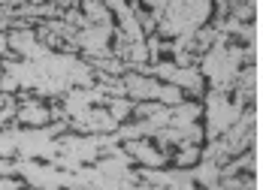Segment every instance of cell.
I'll use <instances>...</instances> for the list:
<instances>
[{
  "label": "cell",
  "mask_w": 263,
  "mask_h": 190,
  "mask_svg": "<svg viewBox=\"0 0 263 190\" xmlns=\"http://www.w3.org/2000/svg\"><path fill=\"white\" fill-rule=\"evenodd\" d=\"M200 160H203V151H200L197 145H187V148H179V154L173 157V163H176L179 169H187V166H197Z\"/></svg>",
  "instance_id": "2e32d148"
},
{
  "label": "cell",
  "mask_w": 263,
  "mask_h": 190,
  "mask_svg": "<svg viewBox=\"0 0 263 190\" xmlns=\"http://www.w3.org/2000/svg\"><path fill=\"white\" fill-rule=\"evenodd\" d=\"M121 81H124V97H130V100H136V103H142V100L163 103V106H179V103H184V91L182 88L166 85V81H160V79H152V76H142V73H124Z\"/></svg>",
  "instance_id": "277c9868"
},
{
  "label": "cell",
  "mask_w": 263,
  "mask_h": 190,
  "mask_svg": "<svg viewBox=\"0 0 263 190\" xmlns=\"http://www.w3.org/2000/svg\"><path fill=\"white\" fill-rule=\"evenodd\" d=\"M254 81H257V70H254V67H245V70H239V79H236V85H233L239 106L254 100Z\"/></svg>",
  "instance_id": "7c38bea8"
},
{
  "label": "cell",
  "mask_w": 263,
  "mask_h": 190,
  "mask_svg": "<svg viewBox=\"0 0 263 190\" xmlns=\"http://www.w3.org/2000/svg\"><path fill=\"white\" fill-rule=\"evenodd\" d=\"M18 0H0V6H15Z\"/></svg>",
  "instance_id": "44dd1931"
},
{
  "label": "cell",
  "mask_w": 263,
  "mask_h": 190,
  "mask_svg": "<svg viewBox=\"0 0 263 190\" xmlns=\"http://www.w3.org/2000/svg\"><path fill=\"white\" fill-rule=\"evenodd\" d=\"M15 115H18V100H15V97H9V100L0 106V130H3V127H9V124L15 121Z\"/></svg>",
  "instance_id": "ac0fdd59"
},
{
  "label": "cell",
  "mask_w": 263,
  "mask_h": 190,
  "mask_svg": "<svg viewBox=\"0 0 263 190\" xmlns=\"http://www.w3.org/2000/svg\"><path fill=\"white\" fill-rule=\"evenodd\" d=\"M115 36V27L112 25H88L76 30V36L70 39V46L76 49H85L91 57H109L112 49H109V39Z\"/></svg>",
  "instance_id": "ba28073f"
},
{
  "label": "cell",
  "mask_w": 263,
  "mask_h": 190,
  "mask_svg": "<svg viewBox=\"0 0 263 190\" xmlns=\"http://www.w3.org/2000/svg\"><path fill=\"white\" fill-rule=\"evenodd\" d=\"M203 115H206V136L218 139V136H224L242 118V106H239L236 100H230L224 91H212L209 97H206Z\"/></svg>",
  "instance_id": "8992f818"
},
{
  "label": "cell",
  "mask_w": 263,
  "mask_h": 190,
  "mask_svg": "<svg viewBox=\"0 0 263 190\" xmlns=\"http://www.w3.org/2000/svg\"><path fill=\"white\" fill-rule=\"evenodd\" d=\"M239 64H242V46H236L227 33H218L215 46L200 60V73L203 79L212 81V91L230 94L239 79Z\"/></svg>",
  "instance_id": "7a4b0ae2"
},
{
  "label": "cell",
  "mask_w": 263,
  "mask_h": 190,
  "mask_svg": "<svg viewBox=\"0 0 263 190\" xmlns=\"http://www.w3.org/2000/svg\"><path fill=\"white\" fill-rule=\"evenodd\" d=\"M212 12V0H170L158 18V33L166 39H191L206 25Z\"/></svg>",
  "instance_id": "3957f363"
},
{
  "label": "cell",
  "mask_w": 263,
  "mask_h": 190,
  "mask_svg": "<svg viewBox=\"0 0 263 190\" xmlns=\"http://www.w3.org/2000/svg\"><path fill=\"white\" fill-rule=\"evenodd\" d=\"M67 124L76 130V133H88V136H106L115 133L121 124L106 112V106H79L73 112H67Z\"/></svg>",
  "instance_id": "52a82bcc"
},
{
  "label": "cell",
  "mask_w": 263,
  "mask_h": 190,
  "mask_svg": "<svg viewBox=\"0 0 263 190\" xmlns=\"http://www.w3.org/2000/svg\"><path fill=\"white\" fill-rule=\"evenodd\" d=\"M124 151L130 154L133 163H139L142 169H158V166H166V154L163 151H158L152 142H145V139H127L124 142Z\"/></svg>",
  "instance_id": "30bf717a"
},
{
  "label": "cell",
  "mask_w": 263,
  "mask_h": 190,
  "mask_svg": "<svg viewBox=\"0 0 263 190\" xmlns=\"http://www.w3.org/2000/svg\"><path fill=\"white\" fill-rule=\"evenodd\" d=\"M6 39H9V52H15L22 60H36V57L49 54V49L43 46V39L36 36L33 27H15L6 33Z\"/></svg>",
  "instance_id": "9c48e42d"
},
{
  "label": "cell",
  "mask_w": 263,
  "mask_h": 190,
  "mask_svg": "<svg viewBox=\"0 0 263 190\" xmlns=\"http://www.w3.org/2000/svg\"><path fill=\"white\" fill-rule=\"evenodd\" d=\"M230 18H236V22H248L251 25V18H254V0H230Z\"/></svg>",
  "instance_id": "9a60e30c"
},
{
  "label": "cell",
  "mask_w": 263,
  "mask_h": 190,
  "mask_svg": "<svg viewBox=\"0 0 263 190\" xmlns=\"http://www.w3.org/2000/svg\"><path fill=\"white\" fill-rule=\"evenodd\" d=\"M139 73L166 81V85H176V88H182L184 94H194V97H203V91H206V79H203L200 70H194V67H179V64H173V60H155L152 67H142Z\"/></svg>",
  "instance_id": "5b68a950"
},
{
  "label": "cell",
  "mask_w": 263,
  "mask_h": 190,
  "mask_svg": "<svg viewBox=\"0 0 263 190\" xmlns=\"http://www.w3.org/2000/svg\"><path fill=\"white\" fill-rule=\"evenodd\" d=\"M133 106H136V100H130V97H112V100L106 103V112L121 124V121H127L133 115Z\"/></svg>",
  "instance_id": "5bb4252c"
},
{
  "label": "cell",
  "mask_w": 263,
  "mask_h": 190,
  "mask_svg": "<svg viewBox=\"0 0 263 190\" xmlns=\"http://www.w3.org/2000/svg\"><path fill=\"white\" fill-rule=\"evenodd\" d=\"M3 73H9L18 81V88H30L36 94H49V97H64L73 88H91L94 73L91 64H82L79 57L70 54H43L36 60H3L0 64Z\"/></svg>",
  "instance_id": "6da1fadb"
},
{
  "label": "cell",
  "mask_w": 263,
  "mask_h": 190,
  "mask_svg": "<svg viewBox=\"0 0 263 190\" xmlns=\"http://www.w3.org/2000/svg\"><path fill=\"white\" fill-rule=\"evenodd\" d=\"M12 154H18V136H15V130L3 127L0 130V157H12Z\"/></svg>",
  "instance_id": "e0dca14e"
},
{
  "label": "cell",
  "mask_w": 263,
  "mask_h": 190,
  "mask_svg": "<svg viewBox=\"0 0 263 190\" xmlns=\"http://www.w3.org/2000/svg\"><path fill=\"white\" fill-rule=\"evenodd\" d=\"M18 175V163L9 157H0V178H15Z\"/></svg>",
  "instance_id": "d6986e66"
},
{
  "label": "cell",
  "mask_w": 263,
  "mask_h": 190,
  "mask_svg": "<svg viewBox=\"0 0 263 190\" xmlns=\"http://www.w3.org/2000/svg\"><path fill=\"white\" fill-rule=\"evenodd\" d=\"M136 3H139V0H136ZM142 3H145V6H148L155 15H160V12L166 9V3H170V0H142Z\"/></svg>",
  "instance_id": "ffe728a7"
},
{
  "label": "cell",
  "mask_w": 263,
  "mask_h": 190,
  "mask_svg": "<svg viewBox=\"0 0 263 190\" xmlns=\"http://www.w3.org/2000/svg\"><path fill=\"white\" fill-rule=\"evenodd\" d=\"M52 121V112L46 103H36L30 94L25 100H18V115H15V124H25V127H46Z\"/></svg>",
  "instance_id": "8fae6325"
},
{
  "label": "cell",
  "mask_w": 263,
  "mask_h": 190,
  "mask_svg": "<svg viewBox=\"0 0 263 190\" xmlns=\"http://www.w3.org/2000/svg\"><path fill=\"white\" fill-rule=\"evenodd\" d=\"M82 12L91 25H112V12L103 0H82Z\"/></svg>",
  "instance_id": "4fadbf2b"
}]
</instances>
